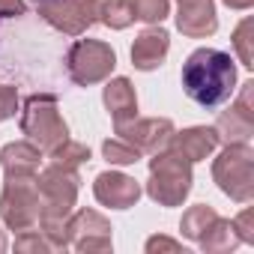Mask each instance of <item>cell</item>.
<instances>
[{"mask_svg": "<svg viewBox=\"0 0 254 254\" xmlns=\"http://www.w3.org/2000/svg\"><path fill=\"white\" fill-rule=\"evenodd\" d=\"M236 69L230 54L215 48H197L183 66V87L200 108H218L233 96Z\"/></svg>", "mask_w": 254, "mask_h": 254, "instance_id": "cell-1", "label": "cell"}, {"mask_svg": "<svg viewBox=\"0 0 254 254\" xmlns=\"http://www.w3.org/2000/svg\"><path fill=\"white\" fill-rule=\"evenodd\" d=\"M36 3H48V0H36Z\"/></svg>", "mask_w": 254, "mask_h": 254, "instance_id": "cell-2", "label": "cell"}]
</instances>
